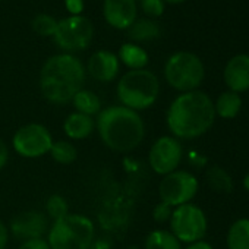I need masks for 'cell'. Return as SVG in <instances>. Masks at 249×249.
I'll list each match as a JSON object with an SVG mask.
<instances>
[{
    "label": "cell",
    "instance_id": "603a6c76",
    "mask_svg": "<svg viewBox=\"0 0 249 249\" xmlns=\"http://www.w3.org/2000/svg\"><path fill=\"white\" fill-rule=\"evenodd\" d=\"M145 249H182V243L170 230L157 229L148 233L145 239Z\"/></svg>",
    "mask_w": 249,
    "mask_h": 249
},
{
    "label": "cell",
    "instance_id": "d6986e66",
    "mask_svg": "<svg viewBox=\"0 0 249 249\" xmlns=\"http://www.w3.org/2000/svg\"><path fill=\"white\" fill-rule=\"evenodd\" d=\"M227 249H249V218L233 221L226 236Z\"/></svg>",
    "mask_w": 249,
    "mask_h": 249
},
{
    "label": "cell",
    "instance_id": "83f0119b",
    "mask_svg": "<svg viewBox=\"0 0 249 249\" xmlns=\"http://www.w3.org/2000/svg\"><path fill=\"white\" fill-rule=\"evenodd\" d=\"M172 213H173V207L160 201L153 210V218L157 223H166V221H170Z\"/></svg>",
    "mask_w": 249,
    "mask_h": 249
},
{
    "label": "cell",
    "instance_id": "836d02e7",
    "mask_svg": "<svg viewBox=\"0 0 249 249\" xmlns=\"http://www.w3.org/2000/svg\"><path fill=\"white\" fill-rule=\"evenodd\" d=\"M242 183H243L245 191H246V192H249V172L245 175V178H243V182H242Z\"/></svg>",
    "mask_w": 249,
    "mask_h": 249
},
{
    "label": "cell",
    "instance_id": "e575fe53",
    "mask_svg": "<svg viewBox=\"0 0 249 249\" xmlns=\"http://www.w3.org/2000/svg\"><path fill=\"white\" fill-rule=\"evenodd\" d=\"M164 3H170V5H179V3H183L186 0H163Z\"/></svg>",
    "mask_w": 249,
    "mask_h": 249
},
{
    "label": "cell",
    "instance_id": "f1b7e54d",
    "mask_svg": "<svg viewBox=\"0 0 249 249\" xmlns=\"http://www.w3.org/2000/svg\"><path fill=\"white\" fill-rule=\"evenodd\" d=\"M18 249H50L47 240L43 239H31V240H25L19 245Z\"/></svg>",
    "mask_w": 249,
    "mask_h": 249
},
{
    "label": "cell",
    "instance_id": "4dcf8cb0",
    "mask_svg": "<svg viewBox=\"0 0 249 249\" xmlns=\"http://www.w3.org/2000/svg\"><path fill=\"white\" fill-rule=\"evenodd\" d=\"M9 161V148L3 140H0V170H3Z\"/></svg>",
    "mask_w": 249,
    "mask_h": 249
},
{
    "label": "cell",
    "instance_id": "7c38bea8",
    "mask_svg": "<svg viewBox=\"0 0 249 249\" xmlns=\"http://www.w3.org/2000/svg\"><path fill=\"white\" fill-rule=\"evenodd\" d=\"M50 218L43 211L28 210L17 214L11 220L9 231L19 240L43 239L49 233Z\"/></svg>",
    "mask_w": 249,
    "mask_h": 249
},
{
    "label": "cell",
    "instance_id": "1f68e13d",
    "mask_svg": "<svg viewBox=\"0 0 249 249\" xmlns=\"http://www.w3.org/2000/svg\"><path fill=\"white\" fill-rule=\"evenodd\" d=\"M8 243H9V229L0 220V249H6Z\"/></svg>",
    "mask_w": 249,
    "mask_h": 249
},
{
    "label": "cell",
    "instance_id": "9a60e30c",
    "mask_svg": "<svg viewBox=\"0 0 249 249\" xmlns=\"http://www.w3.org/2000/svg\"><path fill=\"white\" fill-rule=\"evenodd\" d=\"M120 62L117 54L108 50H98L91 54L87 63V72L98 82H111L117 78Z\"/></svg>",
    "mask_w": 249,
    "mask_h": 249
},
{
    "label": "cell",
    "instance_id": "d6a6232c",
    "mask_svg": "<svg viewBox=\"0 0 249 249\" xmlns=\"http://www.w3.org/2000/svg\"><path fill=\"white\" fill-rule=\"evenodd\" d=\"M185 249H214V248L211 246V243H208V242H205V240L202 239V240L189 243Z\"/></svg>",
    "mask_w": 249,
    "mask_h": 249
},
{
    "label": "cell",
    "instance_id": "44dd1931",
    "mask_svg": "<svg viewBox=\"0 0 249 249\" xmlns=\"http://www.w3.org/2000/svg\"><path fill=\"white\" fill-rule=\"evenodd\" d=\"M72 104L78 113H82V114H87L91 117L97 116L103 110L101 100L98 98V95L85 88H82L81 91H78L75 94V97L72 98Z\"/></svg>",
    "mask_w": 249,
    "mask_h": 249
},
{
    "label": "cell",
    "instance_id": "5b68a950",
    "mask_svg": "<svg viewBox=\"0 0 249 249\" xmlns=\"http://www.w3.org/2000/svg\"><path fill=\"white\" fill-rule=\"evenodd\" d=\"M95 237L92 220L82 214L69 213L66 217L53 221L47 233L50 249H91Z\"/></svg>",
    "mask_w": 249,
    "mask_h": 249
},
{
    "label": "cell",
    "instance_id": "9c48e42d",
    "mask_svg": "<svg viewBox=\"0 0 249 249\" xmlns=\"http://www.w3.org/2000/svg\"><path fill=\"white\" fill-rule=\"evenodd\" d=\"M199 182L188 170H175L163 176L159 185L160 201L176 208L183 204H189L198 194Z\"/></svg>",
    "mask_w": 249,
    "mask_h": 249
},
{
    "label": "cell",
    "instance_id": "8fae6325",
    "mask_svg": "<svg viewBox=\"0 0 249 249\" xmlns=\"http://www.w3.org/2000/svg\"><path fill=\"white\" fill-rule=\"evenodd\" d=\"M182 159H183L182 142L172 135L160 137L151 145L148 153L150 167L154 173L160 176H166L178 170Z\"/></svg>",
    "mask_w": 249,
    "mask_h": 249
},
{
    "label": "cell",
    "instance_id": "4316f807",
    "mask_svg": "<svg viewBox=\"0 0 249 249\" xmlns=\"http://www.w3.org/2000/svg\"><path fill=\"white\" fill-rule=\"evenodd\" d=\"M141 9L150 18H159L164 14V2L163 0H141Z\"/></svg>",
    "mask_w": 249,
    "mask_h": 249
},
{
    "label": "cell",
    "instance_id": "30bf717a",
    "mask_svg": "<svg viewBox=\"0 0 249 249\" xmlns=\"http://www.w3.org/2000/svg\"><path fill=\"white\" fill-rule=\"evenodd\" d=\"M14 150L25 159H40L50 153L53 137L41 123H28L21 126L12 138Z\"/></svg>",
    "mask_w": 249,
    "mask_h": 249
},
{
    "label": "cell",
    "instance_id": "7a4b0ae2",
    "mask_svg": "<svg viewBox=\"0 0 249 249\" xmlns=\"http://www.w3.org/2000/svg\"><path fill=\"white\" fill-rule=\"evenodd\" d=\"M95 129L103 144L116 153H131L145 137V123L138 111L124 106L103 108L95 119Z\"/></svg>",
    "mask_w": 249,
    "mask_h": 249
},
{
    "label": "cell",
    "instance_id": "e0dca14e",
    "mask_svg": "<svg viewBox=\"0 0 249 249\" xmlns=\"http://www.w3.org/2000/svg\"><path fill=\"white\" fill-rule=\"evenodd\" d=\"M119 62H122L124 66H128L129 71H138V69H145L148 65V53L135 43H124L119 49Z\"/></svg>",
    "mask_w": 249,
    "mask_h": 249
},
{
    "label": "cell",
    "instance_id": "3957f363",
    "mask_svg": "<svg viewBox=\"0 0 249 249\" xmlns=\"http://www.w3.org/2000/svg\"><path fill=\"white\" fill-rule=\"evenodd\" d=\"M84 84L85 68L76 56L69 53L49 57L40 72L41 94L53 104L71 103Z\"/></svg>",
    "mask_w": 249,
    "mask_h": 249
},
{
    "label": "cell",
    "instance_id": "6da1fadb",
    "mask_svg": "<svg viewBox=\"0 0 249 249\" xmlns=\"http://www.w3.org/2000/svg\"><path fill=\"white\" fill-rule=\"evenodd\" d=\"M214 120V103L208 94L199 89L180 92L166 113L167 128L179 141L202 137L211 129Z\"/></svg>",
    "mask_w": 249,
    "mask_h": 249
},
{
    "label": "cell",
    "instance_id": "ac0fdd59",
    "mask_svg": "<svg viewBox=\"0 0 249 249\" xmlns=\"http://www.w3.org/2000/svg\"><path fill=\"white\" fill-rule=\"evenodd\" d=\"M214 103V111H215V117H221L224 120H229V119H234L240 110H242V97L240 94L237 92H233V91H224L221 92Z\"/></svg>",
    "mask_w": 249,
    "mask_h": 249
},
{
    "label": "cell",
    "instance_id": "277c9868",
    "mask_svg": "<svg viewBox=\"0 0 249 249\" xmlns=\"http://www.w3.org/2000/svg\"><path fill=\"white\" fill-rule=\"evenodd\" d=\"M116 92L122 106L135 111L147 110L160 95V81L148 69L129 71L119 79Z\"/></svg>",
    "mask_w": 249,
    "mask_h": 249
},
{
    "label": "cell",
    "instance_id": "f546056e",
    "mask_svg": "<svg viewBox=\"0 0 249 249\" xmlns=\"http://www.w3.org/2000/svg\"><path fill=\"white\" fill-rule=\"evenodd\" d=\"M65 6L71 17H79L84 11V0H65Z\"/></svg>",
    "mask_w": 249,
    "mask_h": 249
},
{
    "label": "cell",
    "instance_id": "d4e9b609",
    "mask_svg": "<svg viewBox=\"0 0 249 249\" xmlns=\"http://www.w3.org/2000/svg\"><path fill=\"white\" fill-rule=\"evenodd\" d=\"M46 214L53 221H57V220L66 217L69 214V204H68L66 198L59 194L49 196V199L46 202Z\"/></svg>",
    "mask_w": 249,
    "mask_h": 249
},
{
    "label": "cell",
    "instance_id": "4fadbf2b",
    "mask_svg": "<svg viewBox=\"0 0 249 249\" xmlns=\"http://www.w3.org/2000/svg\"><path fill=\"white\" fill-rule=\"evenodd\" d=\"M103 15L110 27L116 30H129V27L137 21V2L135 0H104Z\"/></svg>",
    "mask_w": 249,
    "mask_h": 249
},
{
    "label": "cell",
    "instance_id": "7402d4cb",
    "mask_svg": "<svg viewBox=\"0 0 249 249\" xmlns=\"http://www.w3.org/2000/svg\"><path fill=\"white\" fill-rule=\"evenodd\" d=\"M128 36L135 43L153 41L160 36V27L151 19H137L128 30Z\"/></svg>",
    "mask_w": 249,
    "mask_h": 249
},
{
    "label": "cell",
    "instance_id": "d590c367",
    "mask_svg": "<svg viewBox=\"0 0 249 249\" xmlns=\"http://www.w3.org/2000/svg\"><path fill=\"white\" fill-rule=\"evenodd\" d=\"M0 2H2V0H0Z\"/></svg>",
    "mask_w": 249,
    "mask_h": 249
},
{
    "label": "cell",
    "instance_id": "8992f818",
    "mask_svg": "<svg viewBox=\"0 0 249 249\" xmlns=\"http://www.w3.org/2000/svg\"><path fill=\"white\" fill-rule=\"evenodd\" d=\"M167 84L179 92H189L199 88L205 78L202 60L192 52H176L164 65Z\"/></svg>",
    "mask_w": 249,
    "mask_h": 249
},
{
    "label": "cell",
    "instance_id": "cb8c5ba5",
    "mask_svg": "<svg viewBox=\"0 0 249 249\" xmlns=\"http://www.w3.org/2000/svg\"><path fill=\"white\" fill-rule=\"evenodd\" d=\"M52 159L62 164V166H69L72 164L76 157H78V151L75 148V145L66 140H59V141H53V145L50 148V153Z\"/></svg>",
    "mask_w": 249,
    "mask_h": 249
},
{
    "label": "cell",
    "instance_id": "52a82bcc",
    "mask_svg": "<svg viewBox=\"0 0 249 249\" xmlns=\"http://www.w3.org/2000/svg\"><path fill=\"white\" fill-rule=\"evenodd\" d=\"M170 231L180 243L202 240L208 230V220L202 208L189 202L173 208L170 217Z\"/></svg>",
    "mask_w": 249,
    "mask_h": 249
},
{
    "label": "cell",
    "instance_id": "484cf974",
    "mask_svg": "<svg viewBox=\"0 0 249 249\" xmlns=\"http://www.w3.org/2000/svg\"><path fill=\"white\" fill-rule=\"evenodd\" d=\"M57 22L53 17L47 14H40L33 19V30L43 37H53L57 30Z\"/></svg>",
    "mask_w": 249,
    "mask_h": 249
},
{
    "label": "cell",
    "instance_id": "2e32d148",
    "mask_svg": "<svg viewBox=\"0 0 249 249\" xmlns=\"http://www.w3.org/2000/svg\"><path fill=\"white\" fill-rule=\"evenodd\" d=\"M63 131L69 140H85L95 131V119L78 111L71 113L63 122Z\"/></svg>",
    "mask_w": 249,
    "mask_h": 249
},
{
    "label": "cell",
    "instance_id": "ba28073f",
    "mask_svg": "<svg viewBox=\"0 0 249 249\" xmlns=\"http://www.w3.org/2000/svg\"><path fill=\"white\" fill-rule=\"evenodd\" d=\"M94 38V27L85 17H68L57 22L53 40L57 47L71 53L85 50Z\"/></svg>",
    "mask_w": 249,
    "mask_h": 249
},
{
    "label": "cell",
    "instance_id": "ffe728a7",
    "mask_svg": "<svg viewBox=\"0 0 249 249\" xmlns=\"http://www.w3.org/2000/svg\"><path fill=\"white\" fill-rule=\"evenodd\" d=\"M205 182L217 194H230L234 188L233 178L221 166H211L205 172Z\"/></svg>",
    "mask_w": 249,
    "mask_h": 249
},
{
    "label": "cell",
    "instance_id": "5bb4252c",
    "mask_svg": "<svg viewBox=\"0 0 249 249\" xmlns=\"http://www.w3.org/2000/svg\"><path fill=\"white\" fill-rule=\"evenodd\" d=\"M223 79L229 91L242 94L249 89V54L240 53L229 59L223 71Z\"/></svg>",
    "mask_w": 249,
    "mask_h": 249
}]
</instances>
